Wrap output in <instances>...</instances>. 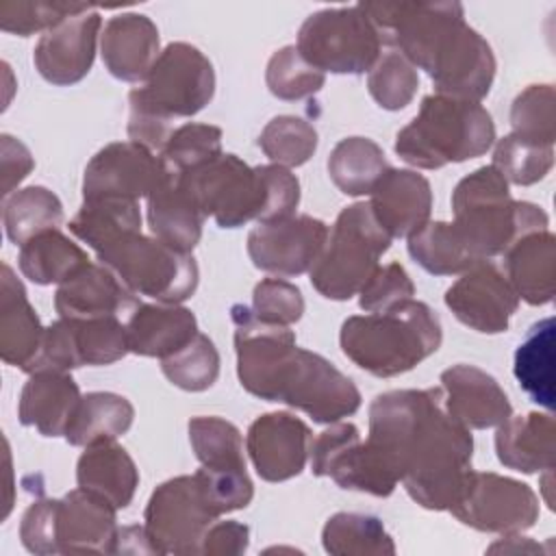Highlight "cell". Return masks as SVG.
<instances>
[{"mask_svg": "<svg viewBox=\"0 0 556 556\" xmlns=\"http://www.w3.org/2000/svg\"><path fill=\"white\" fill-rule=\"evenodd\" d=\"M506 182L528 187L543 180L554 165V146H539L517 135L497 139L491 163Z\"/></svg>", "mask_w": 556, "mask_h": 556, "instance_id": "cell-47", "label": "cell"}, {"mask_svg": "<svg viewBox=\"0 0 556 556\" xmlns=\"http://www.w3.org/2000/svg\"><path fill=\"white\" fill-rule=\"evenodd\" d=\"M76 482L106 500L117 510L128 508L139 486V469L117 441H98L85 447L76 463Z\"/></svg>", "mask_w": 556, "mask_h": 556, "instance_id": "cell-31", "label": "cell"}, {"mask_svg": "<svg viewBox=\"0 0 556 556\" xmlns=\"http://www.w3.org/2000/svg\"><path fill=\"white\" fill-rule=\"evenodd\" d=\"M513 135L539 143L554 146L556 139V93L554 85H528L510 104Z\"/></svg>", "mask_w": 556, "mask_h": 556, "instance_id": "cell-45", "label": "cell"}, {"mask_svg": "<svg viewBox=\"0 0 556 556\" xmlns=\"http://www.w3.org/2000/svg\"><path fill=\"white\" fill-rule=\"evenodd\" d=\"M100 33L102 17L91 7L61 20L39 37L33 52L35 70L56 87L80 83L93 65Z\"/></svg>", "mask_w": 556, "mask_h": 556, "instance_id": "cell-19", "label": "cell"}, {"mask_svg": "<svg viewBox=\"0 0 556 556\" xmlns=\"http://www.w3.org/2000/svg\"><path fill=\"white\" fill-rule=\"evenodd\" d=\"M497 460L521 473H541L556 463V421L552 413L510 415L495 430Z\"/></svg>", "mask_w": 556, "mask_h": 556, "instance_id": "cell-28", "label": "cell"}, {"mask_svg": "<svg viewBox=\"0 0 556 556\" xmlns=\"http://www.w3.org/2000/svg\"><path fill=\"white\" fill-rule=\"evenodd\" d=\"M146 200L150 232L163 243L191 254V250L202 239V226L206 217L182 189L178 176L165 172L156 189Z\"/></svg>", "mask_w": 556, "mask_h": 556, "instance_id": "cell-32", "label": "cell"}, {"mask_svg": "<svg viewBox=\"0 0 556 556\" xmlns=\"http://www.w3.org/2000/svg\"><path fill=\"white\" fill-rule=\"evenodd\" d=\"M161 371L174 387L200 393L219 376V352L204 332H198L185 348L161 358Z\"/></svg>", "mask_w": 556, "mask_h": 556, "instance_id": "cell-43", "label": "cell"}, {"mask_svg": "<svg viewBox=\"0 0 556 556\" xmlns=\"http://www.w3.org/2000/svg\"><path fill=\"white\" fill-rule=\"evenodd\" d=\"M117 508L100 495L74 489L56 500L59 554H111Z\"/></svg>", "mask_w": 556, "mask_h": 556, "instance_id": "cell-23", "label": "cell"}, {"mask_svg": "<svg viewBox=\"0 0 556 556\" xmlns=\"http://www.w3.org/2000/svg\"><path fill=\"white\" fill-rule=\"evenodd\" d=\"M89 9V4L48 2V0H17L0 2V28L11 35L28 37L33 33H46L61 20Z\"/></svg>", "mask_w": 556, "mask_h": 556, "instance_id": "cell-49", "label": "cell"}, {"mask_svg": "<svg viewBox=\"0 0 556 556\" xmlns=\"http://www.w3.org/2000/svg\"><path fill=\"white\" fill-rule=\"evenodd\" d=\"M130 352L126 321L119 317L65 319L46 326L35 371H72L76 367H102Z\"/></svg>", "mask_w": 556, "mask_h": 556, "instance_id": "cell-15", "label": "cell"}, {"mask_svg": "<svg viewBox=\"0 0 556 556\" xmlns=\"http://www.w3.org/2000/svg\"><path fill=\"white\" fill-rule=\"evenodd\" d=\"M163 176L161 159L152 150L130 139L113 141L100 148L87 163L83 200L122 198L139 202L156 189Z\"/></svg>", "mask_w": 556, "mask_h": 556, "instance_id": "cell-17", "label": "cell"}, {"mask_svg": "<svg viewBox=\"0 0 556 556\" xmlns=\"http://www.w3.org/2000/svg\"><path fill=\"white\" fill-rule=\"evenodd\" d=\"M369 195L374 217L391 239H408L430 222L432 189L415 169L389 167Z\"/></svg>", "mask_w": 556, "mask_h": 556, "instance_id": "cell-25", "label": "cell"}, {"mask_svg": "<svg viewBox=\"0 0 556 556\" xmlns=\"http://www.w3.org/2000/svg\"><path fill=\"white\" fill-rule=\"evenodd\" d=\"M554 317L536 321L515 350L513 374L532 402L554 410Z\"/></svg>", "mask_w": 556, "mask_h": 556, "instance_id": "cell-36", "label": "cell"}, {"mask_svg": "<svg viewBox=\"0 0 556 556\" xmlns=\"http://www.w3.org/2000/svg\"><path fill=\"white\" fill-rule=\"evenodd\" d=\"M295 48L324 74L358 76L382 54V39L363 7L352 4L311 13L298 30Z\"/></svg>", "mask_w": 556, "mask_h": 556, "instance_id": "cell-11", "label": "cell"}, {"mask_svg": "<svg viewBox=\"0 0 556 556\" xmlns=\"http://www.w3.org/2000/svg\"><path fill=\"white\" fill-rule=\"evenodd\" d=\"M415 295V285L400 263L380 265L358 291V306L365 313L389 311Z\"/></svg>", "mask_w": 556, "mask_h": 556, "instance_id": "cell-52", "label": "cell"}, {"mask_svg": "<svg viewBox=\"0 0 556 556\" xmlns=\"http://www.w3.org/2000/svg\"><path fill=\"white\" fill-rule=\"evenodd\" d=\"M67 228L78 241L87 243V248L98 252L122 235L141 232L139 202L122 198L83 200Z\"/></svg>", "mask_w": 556, "mask_h": 556, "instance_id": "cell-37", "label": "cell"}, {"mask_svg": "<svg viewBox=\"0 0 556 556\" xmlns=\"http://www.w3.org/2000/svg\"><path fill=\"white\" fill-rule=\"evenodd\" d=\"M208 506L217 513L245 508L254 497V484L245 467H202L195 471Z\"/></svg>", "mask_w": 556, "mask_h": 556, "instance_id": "cell-50", "label": "cell"}, {"mask_svg": "<svg viewBox=\"0 0 556 556\" xmlns=\"http://www.w3.org/2000/svg\"><path fill=\"white\" fill-rule=\"evenodd\" d=\"M328 224L313 215H291L278 222L258 224L248 232V256L252 265L276 278L308 274L319 258Z\"/></svg>", "mask_w": 556, "mask_h": 556, "instance_id": "cell-16", "label": "cell"}, {"mask_svg": "<svg viewBox=\"0 0 556 556\" xmlns=\"http://www.w3.org/2000/svg\"><path fill=\"white\" fill-rule=\"evenodd\" d=\"M365 443L426 510H450L471 469V430L447 415L441 387L378 393Z\"/></svg>", "mask_w": 556, "mask_h": 556, "instance_id": "cell-1", "label": "cell"}, {"mask_svg": "<svg viewBox=\"0 0 556 556\" xmlns=\"http://www.w3.org/2000/svg\"><path fill=\"white\" fill-rule=\"evenodd\" d=\"M215 96V70L208 56L187 43H167L150 74L128 93L130 113L172 124L200 113Z\"/></svg>", "mask_w": 556, "mask_h": 556, "instance_id": "cell-10", "label": "cell"}, {"mask_svg": "<svg viewBox=\"0 0 556 556\" xmlns=\"http://www.w3.org/2000/svg\"><path fill=\"white\" fill-rule=\"evenodd\" d=\"M311 471L317 478H332L345 491L389 497L397 480L389 473L382 460L361 441V432L350 421L328 424L311 443Z\"/></svg>", "mask_w": 556, "mask_h": 556, "instance_id": "cell-14", "label": "cell"}, {"mask_svg": "<svg viewBox=\"0 0 556 556\" xmlns=\"http://www.w3.org/2000/svg\"><path fill=\"white\" fill-rule=\"evenodd\" d=\"M111 554H156L143 526H122L117 528Z\"/></svg>", "mask_w": 556, "mask_h": 556, "instance_id": "cell-56", "label": "cell"}, {"mask_svg": "<svg viewBox=\"0 0 556 556\" xmlns=\"http://www.w3.org/2000/svg\"><path fill=\"white\" fill-rule=\"evenodd\" d=\"M217 513L208 506L195 473L161 482L143 510V528L156 554H200L202 539Z\"/></svg>", "mask_w": 556, "mask_h": 556, "instance_id": "cell-13", "label": "cell"}, {"mask_svg": "<svg viewBox=\"0 0 556 556\" xmlns=\"http://www.w3.org/2000/svg\"><path fill=\"white\" fill-rule=\"evenodd\" d=\"M443 408L467 430L497 428L513 415L510 400L484 369L458 363L441 371Z\"/></svg>", "mask_w": 556, "mask_h": 556, "instance_id": "cell-21", "label": "cell"}, {"mask_svg": "<svg viewBox=\"0 0 556 556\" xmlns=\"http://www.w3.org/2000/svg\"><path fill=\"white\" fill-rule=\"evenodd\" d=\"M189 443L202 467H245L241 430L215 415L191 417L187 424Z\"/></svg>", "mask_w": 556, "mask_h": 556, "instance_id": "cell-41", "label": "cell"}, {"mask_svg": "<svg viewBox=\"0 0 556 556\" xmlns=\"http://www.w3.org/2000/svg\"><path fill=\"white\" fill-rule=\"evenodd\" d=\"M2 224L9 241L24 245L35 235L63 224V204L52 189L30 185L2 200Z\"/></svg>", "mask_w": 556, "mask_h": 556, "instance_id": "cell-38", "label": "cell"}, {"mask_svg": "<svg viewBox=\"0 0 556 556\" xmlns=\"http://www.w3.org/2000/svg\"><path fill=\"white\" fill-rule=\"evenodd\" d=\"M443 302L460 324L482 334L506 332L519 308V295L491 261H480L463 271L447 287Z\"/></svg>", "mask_w": 556, "mask_h": 556, "instance_id": "cell-18", "label": "cell"}, {"mask_svg": "<svg viewBox=\"0 0 556 556\" xmlns=\"http://www.w3.org/2000/svg\"><path fill=\"white\" fill-rule=\"evenodd\" d=\"M326 169L334 187L352 198L369 195L389 169L384 150L369 137L341 139L326 161Z\"/></svg>", "mask_w": 556, "mask_h": 556, "instance_id": "cell-35", "label": "cell"}, {"mask_svg": "<svg viewBox=\"0 0 556 556\" xmlns=\"http://www.w3.org/2000/svg\"><path fill=\"white\" fill-rule=\"evenodd\" d=\"M321 545L332 556H393L395 541L382 519L363 513H334L321 530Z\"/></svg>", "mask_w": 556, "mask_h": 556, "instance_id": "cell-40", "label": "cell"}, {"mask_svg": "<svg viewBox=\"0 0 556 556\" xmlns=\"http://www.w3.org/2000/svg\"><path fill=\"white\" fill-rule=\"evenodd\" d=\"M141 300L102 263L89 261L63 280L54 293V311L65 319L119 317L128 321Z\"/></svg>", "mask_w": 556, "mask_h": 556, "instance_id": "cell-22", "label": "cell"}, {"mask_svg": "<svg viewBox=\"0 0 556 556\" xmlns=\"http://www.w3.org/2000/svg\"><path fill=\"white\" fill-rule=\"evenodd\" d=\"M443 341L434 311L415 298L382 311L348 317L341 324V352L376 378H393L415 369Z\"/></svg>", "mask_w": 556, "mask_h": 556, "instance_id": "cell-5", "label": "cell"}, {"mask_svg": "<svg viewBox=\"0 0 556 556\" xmlns=\"http://www.w3.org/2000/svg\"><path fill=\"white\" fill-rule=\"evenodd\" d=\"M230 319L237 376L250 395L287 404L326 426L361 408L354 380L321 354L298 348L289 326L263 321L245 304H232Z\"/></svg>", "mask_w": 556, "mask_h": 556, "instance_id": "cell-2", "label": "cell"}, {"mask_svg": "<svg viewBox=\"0 0 556 556\" xmlns=\"http://www.w3.org/2000/svg\"><path fill=\"white\" fill-rule=\"evenodd\" d=\"M389 232L378 224L369 202H354L337 215L326 245L311 267V285L326 300L345 302L365 287L391 248Z\"/></svg>", "mask_w": 556, "mask_h": 556, "instance_id": "cell-8", "label": "cell"}, {"mask_svg": "<svg viewBox=\"0 0 556 556\" xmlns=\"http://www.w3.org/2000/svg\"><path fill=\"white\" fill-rule=\"evenodd\" d=\"M495 143V124L480 102L430 93L397 130L395 154L419 169H441L482 156Z\"/></svg>", "mask_w": 556, "mask_h": 556, "instance_id": "cell-7", "label": "cell"}, {"mask_svg": "<svg viewBox=\"0 0 556 556\" xmlns=\"http://www.w3.org/2000/svg\"><path fill=\"white\" fill-rule=\"evenodd\" d=\"M135 408L128 397L113 391H91L78 402V408L65 430V441L87 447L98 441H115L132 426Z\"/></svg>", "mask_w": 556, "mask_h": 556, "instance_id": "cell-33", "label": "cell"}, {"mask_svg": "<svg viewBox=\"0 0 556 556\" xmlns=\"http://www.w3.org/2000/svg\"><path fill=\"white\" fill-rule=\"evenodd\" d=\"M89 263L87 252L59 228L46 230L20 245L17 265L35 285H61Z\"/></svg>", "mask_w": 556, "mask_h": 556, "instance_id": "cell-34", "label": "cell"}, {"mask_svg": "<svg viewBox=\"0 0 556 556\" xmlns=\"http://www.w3.org/2000/svg\"><path fill=\"white\" fill-rule=\"evenodd\" d=\"M311 428L287 410L258 415L245 434V452L265 482L300 476L308 463Z\"/></svg>", "mask_w": 556, "mask_h": 556, "instance_id": "cell-20", "label": "cell"}, {"mask_svg": "<svg viewBox=\"0 0 556 556\" xmlns=\"http://www.w3.org/2000/svg\"><path fill=\"white\" fill-rule=\"evenodd\" d=\"M452 213V224L476 261L500 256L521 237L549 226L539 204L513 200L506 178L493 165H482L456 182Z\"/></svg>", "mask_w": 556, "mask_h": 556, "instance_id": "cell-6", "label": "cell"}, {"mask_svg": "<svg viewBox=\"0 0 556 556\" xmlns=\"http://www.w3.org/2000/svg\"><path fill=\"white\" fill-rule=\"evenodd\" d=\"M252 311L258 319L291 326L304 315L302 291L282 278H263L252 293Z\"/></svg>", "mask_w": 556, "mask_h": 556, "instance_id": "cell-51", "label": "cell"}, {"mask_svg": "<svg viewBox=\"0 0 556 556\" xmlns=\"http://www.w3.org/2000/svg\"><path fill=\"white\" fill-rule=\"evenodd\" d=\"M250 528L241 521H213L202 539L200 554L204 556H239L248 549Z\"/></svg>", "mask_w": 556, "mask_h": 556, "instance_id": "cell-54", "label": "cell"}, {"mask_svg": "<svg viewBox=\"0 0 556 556\" xmlns=\"http://www.w3.org/2000/svg\"><path fill=\"white\" fill-rule=\"evenodd\" d=\"M265 83L271 96L291 102L311 98L321 91L326 74L313 67L295 46H285L269 56Z\"/></svg>", "mask_w": 556, "mask_h": 556, "instance_id": "cell-46", "label": "cell"}, {"mask_svg": "<svg viewBox=\"0 0 556 556\" xmlns=\"http://www.w3.org/2000/svg\"><path fill=\"white\" fill-rule=\"evenodd\" d=\"M22 545L30 554H59L56 545V497H37L20 521Z\"/></svg>", "mask_w": 556, "mask_h": 556, "instance_id": "cell-53", "label": "cell"}, {"mask_svg": "<svg viewBox=\"0 0 556 556\" xmlns=\"http://www.w3.org/2000/svg\"><path fill=\"white\" fill-rule=\"evenodd\" d=\"M0 161H2V198H9L13 189L33 172L35 161L30 150L15 137L2 135L0 137Z\"/></svg>", "mask_w": 556, "mask_h": 556, "instance_id": "cell-55", "label": "cell"}, {"mask_svg": "<svg viewBox=\"0 0 556 556\" xmlns=\"http://www.w3.org/2000/svg\"><path fill=\"white\" fill-rule=\"evenodd\" d=\"M258 148L274 165L300 167L317 150V130L302 117L276 115L261 130Z\"/></svg>", "mask_w": 556, "mask_h": 556, "instance_id": "cell-42", "label": "cell"}, {"mask_svg": "<svg viewBox=\"0 0 556 556\" xmlns=\"http://www.w3.org/2000/svg\"><path fill=\"white\" fill-rule=\"evenodd\" d=\"M222 154V128L213 124H182L174 128L159 159L167 174L182 176Z\"/></svg>", "mask_w": 556, "mask_h": 556, "instance_id": "cell-44", "label": "cell"}, {"mask_svg": "<svg viewBox=\"0 0 556 556\" xmlns=\"http://www.w3.org/2000/svg\"><path fill=\"white\" fill-rule=\"evenodd\" d=\"M450 513L478 532L521 534L539 519V497L521 480L469 469Z\"/></svg>", "mask_w": 556, "mask_h": 556, "instance_id": "cell-12", "label": "cell"}, {"mask_svg": "<svg viewBox=\"0 0 556 556\" xmlns=\"http://www.w3.org/2000/svg\"><path fill=\"white\" fill-rule=\"evenodd\" d=\"M100 54L113 78L143 83L161 54L159 28L143 13H119L102 26Z\"/></svg>", "mask_w": 556, "mask_h": 556, "instance_id": "cell-24", "label": "cell"}, {"mask_svg": "<svg viewBox=\"0 0 556 556\" xmlns=\"http://www.w3.org/2000/svg\"><path fill=\"white\" fill-rule=\"evenodd\" d=\"M382 43L424 70L437 93L480 102L495 80L489 41L465 22L460 2H363Z\"/></svg>", "mask_w": 556, "mask_h": 556, "instance_id": "cell-3", "label": "cell"}, {"mask_svg": "<svg viewBox=\"0 0 556 556\" xmlns=\"http://www.w3.org/2000/svg\"><path fill=\"white\" fill-rule=\"evenodd\" d=\"M506 278L519 300L545 306L556 293V237L547 230L530 232L515 241L504 254Z\"/></svg>", "mask_w": 556, "mask_h": 556, "instance_id": "cell-29", "label": "cell"}, {"mask_svg": "<svg viewBox=\"0 0 556 556\" xmlns=\"http://www.w3.org/2000/svg\"><path fill=\"white\" fill-rule=\"evenodd\" d=\"M406 248L410 258L432 276H456L480 263L452 222H428L408 237Z\"/></svg>", "mask_w": 556, "mask_h": 556, "instance_id": "cell-39", "label": "cell"}, {"mask_svg": "<svg viewBox=\"0 0 556 556\" xmlns=\"http://www.w3.org/2000/svg\"><path fill=\"white\" fill-rule=\"evenodd\" d=\"M419 89V74L400 52H382L367 72V91L384 111L406 109Z\"/></svg>", "mask_w": 556, "mask_h": 556, "instance_id": "cell-48", "label": "cell"}, {"mask_svg": "<svg viewBox=\"0 0 556 556\" xmlns=\"http://www.w3.org/2000/svg\"><path fill=\"white\" fill-rule=\"evenodd\" d=\"M178 180L219 228L278 222L295 215L300 204V180L291 169L274 163L250 167L237 154L222 152Z\"/></svg>", "mask_w": 556, "mask_h": 556, "instance_id": "cell-4", "label": "cell"}, {"mask_svg": "<svg viewBox=\"0 0 556 556\" xmlns=\"http://www.w3.org/2000/svg\"><path fill=\"white\" fill-rule=\"evenodd\" d=\"M46 328L9 263L0 265V358L26 374L35 371Z\"/></svg>", "mask_w": 556, "mask_h": 556, "instance_id": "cell-26", "label": "cell"}, {"mask_svg": "<svg viewBox=\"0 0 556 556\" xmlns=\"http://www.w3.org/2000/svg\"><path fill=\"white\" fill-rule=\"evenodd\" d=\"M80 397V389L70 371H33L20 391V424L37 428L43 437H65Z\"/></svg>", "mask_w": 556, "mask_h": 556, "instance_id": "cell-27", "label": "cell"}, {"mask_svg": "<svg viewBox=\"0 0 556 556\" xmlns=\"http://www.w3.org/2000/svg\"><path fill=\"white\" fill-rule=\"evenodd\" d=\"M98 263L109 267L128 291L161 304L189 300L200 280L193 254L180 252L154 235L128 232L96 252Z\"/></svg>", "mask_w": 556, "mask_h": 556, "instance_id": "cell-9", "label": "cell"}, {"mask_svg": "<svg viewBox=\"0 0 556 556\" xmlns=\"http://www.w3.org/2000/svg\"><path fill=\"white\" fill-rule=\"evenodd\" d=\"M126 334L132 354L165 358L198 334V319L180 304L141 302L126 321Z\"/></svg>", "mask_w": 556, "mask_h": 556, "instance_id": "cell-30", "label": "cell"}]
</instances>
